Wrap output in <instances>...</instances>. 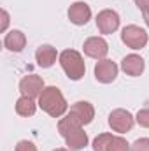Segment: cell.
Returning a JSON list of instances; mask_svg holds the SVG:
<instances>
[{
	"instance_id": "obj_13",
	"label": "cell",
	"mask_w": 149,
	"mask_h": 151,
	"mask_svg": "<svg viewBox=\"0 0 149 151\" xmlns=\"http://www.w3.org/2000/svg\"><path fill=\"white\" fill-rule=\"evenodd\" d=\"M56 58H60L56 47H53L51 44H42L39 46L37 51H35V60H37V65L42 69H49L54 65Z\"/></svg>"
},
{
	"instance_id": "obj_11",
	"label": "cell",
	"mask_w": 149,
	"mask_h": 151,
	"mask_svg": "<svg viewBox=\"0 0 149 151\" xmlns=\"http://www.w3.org/2000/svg\"><path fill=\"white\" fill-rule=\"evenodd\" d=\"M144 69H146V62L140 55L132 53V55H126L121 60V70L130 77H139L144 72Z\"/></svg>"
},
{
	"instance_id": "obj_17",
	"label": "cell",
	"mask_w": 149,
	"mask_h": 151,
	"mask_svg": "<svg viewBox=\"0 0 149 151\" xmlns=\"http://www.w3.org/2000/svg\"><path fill=\"white\" fill-rule=\"evenodd\" d=\"M107 151H132V146L128 144V141H126L125 137H121V135H114Z\"/></svg>"
},
{
	"instance_id": "obj_14",
	"label": "cell",
	"mask_w": 149,
	"mask_h": 151,
	"mask_svg": "<svg viewBox=\"0 0 149 151\" xmlns=\"http://www.w3.org/2000/svg\"><path fill=\"white\" fill-rule=\"evenodd\" d=\"M4 46L11 53H21L27 47V35L21 30H11L4 37Z\"/></svg>"
},
{
	"instance_id": "obj_3",
	"label": "cell",
	"mask_w": 149,
	"mask_h": 151,
	"mask_svg": "<svg viewBox=\"0 0 149 151\" xmlns=\"http://www.w3.org/2000/svg\"><path fill=\"white\" fill-rule=\"evenodd\" d=\"M63 72L67 74V77L70 81H79L82 79L86 74V63H84V58L79 51L75 49H63L60 53V58H58Z\"/></svg>"
},
{
	"instance_id": "obj_6",
	"label": "cell",
	"mask_w": 149,
	"mask_h": 151,
	"mask_svg": "<svg viewBox=\"0 0 149 151\" xmlns=\"http://www.w3.org/2000/svg\"><path fill=\"white\" fill-rule=\"evenodd\" d=\"M95 79L98 81V83H102V84H111L116 81V77H117V72H119V67L116 65V62H112V60H107V58H104V60H98L97 63H95Z\"/></svg>"
},
{
	"instance_id": "obj_12",
	"label": "cell",
	"mask_w": 149,
	"mask_h": 151,
	"mask_svg": "<svg viewBox=\"0 0 149 151\" xmlns=\"http://www.w3.org/2000/svg\"><path fill=\"white\" fill-rule=\"evenodd\" d=\"M69 19L70 23H74L77 27L86 25L91 19V7L86 2H74L69 7Z\"/></svg>"
},
{
	"instance_id": "obj_2",
	"label": "cell",
	"mask_w": 149,
	"mask_h": 151,
	"mask_svg": "<svg viewBox=\"0 0 149 151\" xmlns=\"http://www.w3.org/2000/svg\"><path fill=\"white\" fill-rule=\"evenodd\" d=\"M39 107L51 118H62L65 113H69V104L56 86H46L44 91L39 97Z\"/></svg>"
},
{
	"instance_id": "obj_10",
	"label": "cell",
	"mask_w": 149,
	"mask_h": 151,
	"mask_svg": "<svg viewBox=\"0 0 149 151\" xmlns=\"http://www.w3.org/2000/svg\"><path fill=\"white\" fill-rule=\"evenodd\" d=\"M69 114L74 116L77 121H81L82 125H90L95 118V107L93 104H90L88 100H79L70 106L69 109Z\"/></svg>"
},
{
	"instance_id": "obj_1",
	"label": "cell",
	"mask_w": 149,
	"mask_h": 151,
	"mask_svg": "<svg viewBox=\"0 0 149 151\" xmlns=\"http://www.w3.org/2000/svg\"><path fill=\"white\" fill-rule=\"evenodd\" d=\"M82 127L84 125L81 121H77L74 116H70V114H67L65 118H62L58 121V132L65 139L69 150L81 151L88 146V141L90 139H88V134L84 132Z\"/></svg>"
},
{
	"instance_id": "obj_23",
	"label": "cell",
	"mask_w": 149,
	"mask_h": 151,
	"mask_svg": "<svg viewBox=\"0 0 149 151\" xmlns=\"http://www.w3.org/2000/svg\"><path fill=\"white\" fill-rule=\"evenodd\" d=\"M142 16H144V21H146V25L149 27V9H148V11H144V12H142Z\"/></svg>"
},
{
	"instance_id": "obj_20",
	"label": "cell",
	"mask_w": 149,
	"mask_h": 151,
	"mask_svg": "<svg viewBox=\"0 0 149 151\" xmlns=\"http://www.w3.org/2000/svg\"><path fill=\"white\" fill-rule=\"evenodd\" d=\"M14 151H37V146H35L32 141L23 139V141H19V142L16 144V150Z\"/></svg>"
},
{
	"instance_id": "obj_9",
	"label": "cell",
	"mask_w": 149,
	"mask_h": 151,
	"mask_svg": "<svg viewBox=\"0 0 149 151\" xmlns=\"http://www.w3.org/2000/svg\"><path fill=\"white\" fill-rule=\"evenodd\" d=\"M84 55L93 60H104L109 53V44L104 37H88L82 44Z\"/></svg>"
},
{
	"instance_id": "obj_24",
	"label": "cell",
	"mask_w": 149,
	"mask_h": 151,
	"mask_svg": "<svg viewBox=\"0 0 149 151\" xmlns=\"http://www.w3.org/2000/svg\"><path fill=\"white\" fill-rule=\"evenodd\" d=\"M53 151H72V150H65V148H58V150H53Z\"/></svg>"
},
{
	"instance_id": "obj_7",
	"label": "cell",
	"mask_w": 149,
	"mask_h": 151,
	"mask_svg": "<svg viewBox=\"0 0 149 151\" xmlns=\"http://www.w3.org/2000/svg\"><path fill=\"white\" fill-rule=\"evenodd\" d=\"M119 14L112 9H104L97 14V28L100 34L104 35H109V34H114L117 28H119Z\"/></svg>"
},
{
	"instance_id": "obj_22",
	"label": "cell",
	"mask_w": 149,
	"mask_h": 151,
	"mask_svg": "<svg viewBox=\"0 0 149 151\" xmlns=\"http://www.w3.org/2000/svg\"><path fill=\"white\" fill-rule=\"evenodd\" d=\"M133 2H135V5H137L142 12L149 9V0H133Z\"/></svg>"
},
{
	"instance_id": "obj_18",
	"label": "cell",
	"mask_w": 149,
	"mask_h": 151,
	"mask_svg": "<svg viewBox=\"0 0 149 151\" xmlns=\"http://www.w3.org/2000/svg\"><path fill=\"white\" fill-rule=\"evenodd\" d=\"M135 121L142 127V128H149V107H144L140 109L137 116H135Z\"/></svg>"
},
{
	"instance_id": "obj_5",
	"label": "cell",
	"mask_w": 149,
	"mask_h": 151,
	"mask_svg": "<svg viewBox=\"0 0 149 151\" xmlns=\"http://www.w3.org/2000/svg\"><path fill=\"white\" fill-rule=\"evenodd\" d=\"M135 125V116L126 111V109H114L109 114V127L112 128V132H117V134H126L133 128Z\"/></svg>"
},
{
	"instance_id": "obj_8",
	"label": "cell",
	"mask_w": 149,
	"mask_h": 151,
	"mask_svg": "<svg viewBox=\"0 0 149 151\" xmlns=\"http://www.w3.org/2000/svg\"><path fill=\"white\" fill-rule=\"evenodd\" d=\"M44 79L37 74H28L19 81V91L23 97H30V99H39L40 93L44 91Z\"/></svg>"
},
{
	"instance_id": "obj_19",
	"label": "cell",
	"mask_w": 149,
	"mask_h": 151,
	"mask_svg": "<svg viewBox=\"0 0 149 151\" xmlns=\"http://www.w3.org/2000/svg\"><path fill=\"white\" fill-rule=\"evenodd\" d=\"M132 151H149V139L148 137L137 139V141L132 144Z\"/></svg>"
},
{
	"instance_id": "obj_16",
	"label": "cell",
	"mask_w": 149,
	"mask_h": 151,
	"mask_svg": "<svg viewBox=\"0 0 149 151\" xmlns=\"http://www.w3.org/2000/svg\"><path fill=\"white\" fill-rule=\"evenodd\" d=\"M112 134H98L93 139V151H107L112 141Z\"/></svg>"
},
{
	"instance_id": "obj_21",
	"label": "cell",
	"mask_w": 149,
	"mask_h": 151,
	"mask_svg": "<svg viewBox=\"0 0 149 151\" xmlns=\"http://www.w3.org/2000/svg\"><path fill=\"white\" fill-rule=\"evenodd\" d=\"M7 25H9V12L5 9H2V27H0V32H5Z\"/></svg>"
},
{
	"instance_id": "obj_15",
	"label": "cell",
	"mask_w": 149,
	"mask_h": 151,
	"mask_svg": "<svg viewBox=\"0 0 149 151\" xmlns=\"http://www.w3.org/2000/svg\"><path fill=\"white\" fill-rule=\"evenodd\" d=\"M37 111V104H35V99H30V97H19L16 100V114L18 116H23V118H30L34 116Z\"/></svg>"
},
{
	"instance_id": "obj_4",
	"label": "cell",
	"mask_w": 149,
	"mask_h": 151,
	"mask_svg": "<svg viewBox=\"0 0 149 151\" xmlns=\"http://www.w3.org/2000/svg\"><path fill=\"white\" fill-rule=\"evenodd\" d=\"M121 40L130 49H142V47H146L149 37L144 28H140L137 25H126L121 30Z\"/></svg>"
}]
</instances>
